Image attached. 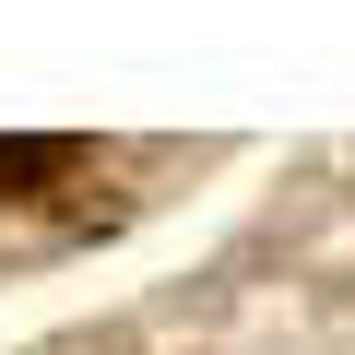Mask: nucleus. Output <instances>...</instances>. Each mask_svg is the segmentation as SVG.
<instances>
[{
    "label": "nucleus",
    "instance_id": "1",
    "mask_svg": "<svg viewBox=\"0 0 355 355\" xmlns=\"http://www.w3.org/2000/svg\"><path fill=\"white\" fill-rule=\"evenodd\" d=\"M71 166H83V142H60V130L48 142H0V190H48V178H71Z\"/></svg>",
    "mask_w": 355,
    "mask_h": 355
}]
</instances>
